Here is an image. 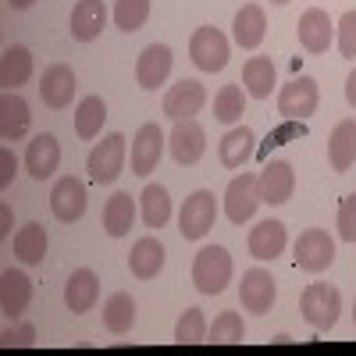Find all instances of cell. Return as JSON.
<instances>
[{
  "label": "cell",
  "mask_w": 356,
  "mask_h": 356,
  "mask_svg": "<svg viewBox=\"0 0 356 356\" xmlns=\"http://www.w3.org/2000/svg\"><path fill=\"white\" fill-rule=\"evenodd\" d=\"M86 182L75 175H65V178H57L54 189H50V211L57 221H65V225H75L82 214H86Z\"/></svg>",
  "instance_id": "cell-9"
},
{
  "label": "cell",
  "mask_w": 356,
  "mask_h": 356,
  "mask_svg": "<svg viewBox=\"0 0 356 356\" xmlns=\"http://www.w3.org/2000/svg\"><path fill=\"white\" fill-rule=\"evenodd\" d=\"M132 324H136V300L129 292H114L104 303V328L111 335H125L132 332Z\"/></svg>",
  "instance_id": "cell-32"
},
{
  "label": "cell",
  "mask_w": 356,
  "mask_h": 356,
  "mask_svg": "<svg viewBox=\"0 0 356 356\" xmlns=\"http://www.w3.org/2000/svg\"><path fill=\"white\" fill-rule=\"evenodd\" d=\"M232 36H235V43H239L243 50H257L264 43V36H267L264 8L260 4H243L239 15H235V22H232Z\"/></svg>",
  "instance_id": "cell-23"
},
{
  "label": "cell",
  "mask_w": 356,
  "mask_h": 356,
  "mask_svg": "<svg viewBox=\"0 0 356 356\" xmlns=\"http://www.w3.org/2000/svg\"><path fill=\"white\" fill-rule=\"evenodd\" d=\"M0 342L4 346H33L36 342V328L29 321H22V324H15V328H8L4 335H0Z\"/></svg>",
  "instance_id": "cell-41"
},
{
  "label": "cell",
  "mask_w": 356,
  "mask_h": 356,
  "mask_svg": "<svg viewBox=\"0 0 356 356\" xmlns=\"http://www.w3.org/2000/svg\"><path fill=\"white\" fill-rule=\"evenodd\" d=\"M207 104V89L203 82L196 79H182L175 82L168 93H164V114L171 118V122H182V118H196Z\"/></svg>",
  "instance_id": "cell-14"
},
{
  "label": "cell",
  "mask_w": 356,
  "mask_h": 356,
  "mask_svg": "<svg viewBox=\"0 0 356 356\" xmlns=\"http://www.w3.org/2000/svg\"><path fill=\"white\" fill-rule=\"evenodd\" d=\"M339 235L346 243H356V193L339 203Z\"/></svg>",
  "instance_id": "cell-40"
},
{
  "label": "cell",
  "mask_w": 356,
  "mask_h": 356,
  "mask_svg": "<svg viewBox=\"0 0 356 356\" xmlns=\"http://www.w3.org/2000/svg\"><path fill=\"white\" fill-rule=\"evenodd\" d=\"M161 157H164V132L157 129V122L139 125V132H136V139H132V150H129V168H132V175L146 178V175L161 164Z\"/></svg>",
  "instance_id": "cell-11"
},
{
  "label": "cell",
  "mask_w": 356,
  "mask_h": 356,
  "mask_svg": "<svg viewBox=\"0 0 356 356\" xmlns=\"http://www.w3.org/2000/svg\"><path fill=\"white\" fill-rule=\"evenodd\" d=\"M275 61L271 57H250V61L243 65V86H246V93L257 97V100H267L271 97V89H275Z\"/></svg>",
  "instance_id": "cell-30"
},
{
  "label": "cell",
  "mask_w": 356,
  "mask_h": 356,
  "mask_svg": "<svg viewBox=\"0 0 356 356\" xmlns=\"http://www.w3.org/2000/svg\"><path fill=\"white\" fill-rule=\"evenodd\" d=\"M214 221H218V200H214V193L211 189L189 193L186 203H182V211H178V232H182V239H189V243L203 239V235L214 228Z\"/></svg>",
  "instance_id": "cell-3"
},
{
  "label": "cell",
  "mask_w": 356,
  "mask_h": 356,
  "mask_svg": "<svg viewBox=\"0 0 356 356\" xmlns=\"http://www.w3.org/2000/svg\"><path fill=\"white\" fill-rule=\"evenodd\" d=\"M29 79H33V54H29V47H8L4 57H0V86L8 93H15Z\"/></svg>",
  "instance_id": "cell-28"
},
{
  "label": "cell",
  "mask_w": 356,
  "mask_h": 356,
  "mask_svg": "<svg viewBox=\"0 0 356 356\" xmlns=\"http://www.w3.org/2000/svg\"><path fill=\"white\" fill-rule=\"evenodd\" d=\"M232 282V257L225 246H203L193 260V285L203 296H218Z\"/></svg>",
  "instance_id": "cell-2"
},
{
  "label": "cell",
  "mask_w": 356,
  "mask_h": 356,
  "mask_svg": "<svg viewBox=\"0 0 356 356\" xmlns=\"http://www.w3.org/2000/svg\"><path fill=\"white\" fill-rule=\"evenodd\" d=\"M207 317H203V310L200 307H189L182 317H178V324H175V342H182V346H196V342H203L207 339Z\"/></svg>",
  "instance_id": "cell-38"
},
{
  "label": "cell",
  "mask_w": 356,
  "mask_h": 356,
  "mask_svg": "<svg viewBox=\"0 0 356 356\" xmlns=\"http://www.w3.org/2000/svg\"><path fill=\"white\" fill-rule=\"evenodd\" d=\"M353 324H356V300H353Z\"/></svg>",
  "instance_id": "cell-47"
},
{
  "label": "cell",
  "mask_w": 356,
  "mask_h": 356,
  "mask_svg": "<svg viewBox=\"0 0 356 356\" xmlns=\"http://www.w3.org/2000/svg\"><path fill=\"white\" fill-rule=\"evenodd\" d=\"M292 260H296V267H300V271H307V275L328 271L332 260H335L332 235L324 232V228H307L300 239H296V246H292Z\"/></svg>",
  "instance_id": "cell-4"
},
{
  "label": "cell",
  "mask_w": 356,
  "mask_h": 356,
  "mask_svg": "<svg viewBox=\"0 0 356 356\" xmlns=\"http://www.w3.org/2000/svg\"><path fill=\"white\" fill-rule=\"evenodd\" d=\"M136 225V200L129 193H114L104 203V232L111 239H125Z\"/></svg>",
  "instance_id": "cell-26"
},
{
  "label": "cell",
  "mask_w": 356,
  "mask_h": 356,
  "mask_svg": "<svg viewBox=\"0 0 356 356\" xmlns=\"http://www.w3.org/2000/svg\"><path fill=\"white\" fill-rule=\"evenodd\" d=\"M246 114V97H243V86H221L218 97H214V118L221 125H235L239 118Z\"/></svg>",
  "instance_id": "cell-35"
},
{
  "label": "cell",
  "mask_w": 356,
  "mask_h": 356,
  "mask_svg": "<svg viewBox=\"0 0 356 356\" xmlns=\"http://www.w3.org/2000/svg\"><path fill=\"white\" fill-rule=\"evenodd\" d=\"M15 171H18V161L11 150H0V189H8L15 182Z\"/></svg>",
  "instance_id": "cell-42"
},
{
  "label": "cell",
  "mask_w": 356,
  "mask_h": 356,
  "mask_svg": "<svg viewBox=\"0 0 356 356\" xmlns=\"http://www.w3.org/2000/svg\"><path fill=\"white\" fill-rule=\"evenodd\" d=\"M278 300V282L271 278V271H264V267H250L239 282V303L246 314H271Z\"/></svg>",
  "instance_id": "cell-8"
},
{
  "label": "cell",
  "mask_w": 356,
  "mask_h": 356,
  "mask_svg": "<svg viewBox=\"0 0 356 356\" xmlns=\"http://www.w3.org/2000/svg\"><path fill=\"white\" fill-rule=\"evenodd\" d=\"M253 143H257V136H253V129H246V125H235L232 132H225V139L218 143L221 164H225V168H243V164L253 157Z\"/></svg>",
  "instance_id": "cell-29"
},
{
  "label": "cell",
  "mask_w": 356,
  "mask_h": 356,
  "mask_svg": "<svg viewBox=\"0 0 356 356\" xmlns=\"http://www.w3.org/2000/svg\"><path fill=\"white\" fill-rule=\"evenodd\" d=\"M168 150H171V157L182 164V168H189V164H196V161L203 157V150H207V132L200 129L196 118H182V122H175V129H171V136H168Z\"/></svg>",
  "instance_id": "cell-13"
},
{
  "label": "cell",
  "mask_w": 356,
  "mask_h": 356,
  "mask_svg": "<svg viewBox=\"0 0 356 356\" xmlns=\"http://www.w3.org/2000/svg\"><path fill=\"white\" fill-rule=\"evenodd\" d=\"M246 246H250V253H253L257 260H275V257H282L285 246H289L285 225L275 221V218L260 221L257 228H250V243H246Z\"/></svg>",
  "instance_id": "cell-22"
},
{
  "label": "cell",
  "mask_w": 356,
  "mask_h": 356,
  "mask_svg": "<svg viewBox=\"0 0 356 356\" xmlns=\"http://www.w3.org/2000/svg\"><path fill=\"white\" fill-rule=\"evenodd\" d=\"M61 168V143H57L50 132H40L25 150V171L36 178V182H47V178Z\"/></svg>",
  "instance_id": "cell-18"
},
{
  "label": "cell",
  "mask_w": 356,
  "mask_h": 356,
  "mask_svg": "<svg viewBox=\"0 0 356 356\" xmlns=\"http://www.w3.org/2000/svg\"><path fill=\"white\" fill-rule=\"evenodd\" d=\"M107 122V104L100 97H82L75 107V136L79 139H97Z\"/></svg>",
  "instance_id": "cell-33"
},
{
  "label": "cell",
  "mask_w": 356,
  "mask_h": 356,
  "mask_svg": "<svg viewBox=\"0 0 356 356\" xmlns=\"http://www.w3.org/2000/svg\"><path fill=\"white\" fill-rule=\"evenodd\" d=\"M171 65H175V57H171V47H168V43L143 47V54L136 57V82H139L143 89H157V86L168 82Z\"/></svg>",
  "instance_id": "cell-15"
},
{
  "label": "cell",
  "mask_w": 356,
  "mask_h": 356,
  "mask_svg": "<svg viewBox=\"0 0 356 356\" xmlns=\"http://www.w3.org/2000/svg\"><path fill=\"white\" fill-rule=\"evenodd\" d=\"M300 314H303V321L310 324L314 332L335 328V321H339V314H342V296H339V289L328 285V282L307 285L303 296H300Z\"/></svg>",
  "instance_id": "cell-1"
},
{
  "label": "cell",
  "mask_w": 356,
  "mask_h": 356,
  "mask_svg": "<svg viewBox=\"0 0 356 356\" xmlns=\"http://www.w3.org/2000/svg\"><path fill=\"white\" fill-rule=\"evenodd\" d=\"M40 97H43V104L54 107V111L72 107V97H75V72H72L68 65H50V68H43Z\"/></svg>",
  "instance_id": "cell-19"
},
{
  "label": "cell",
  "mask_w": 356,
  "mask_h": 356,
  "mask_svg": "<svg viewBox=\"0 0 356 356\" xmlns=\"http://www.w3.org/2000/svg\"><path fill=\"white\" fill-rule=\"evenodd\" d=\"M161 267H164V243L154 239V235H143L129 253V271L139 282H150V278L161 275Z\"/></svg>",
  "instance_id": "cell-24"
},
{
  "label": "cell",
  "mask_w": 356,
  "mask_h": 356,
  "mask_svg": "<svg viewBox=\"0 0 356 356\" xmlns=\"http://www.w3.org/2000/svg\"><path fill=\"white\" fill-rule=\"evenodd\" d=\"M257 193H260V203L267 207H282L292 200L296 193V171L289 161H267L260 171H257Z\"/></svg>",
  "instance_id": "cell-7"
},
{
  "label": "cell",
  "mask_w": 356,
  "mask_h": 356,
  "mask_svg": "<svg viewBox=\"0 0 356 356\" xmlns=\"http://www.w3.org/2000/svg\"><path fill=\"white\" fill-rule=\"evenodd\" d=\"M346 104L356 107V68H353V75L346 79Z\"/></svg>",
  "instance_id": "cell-44"
},
{
  "label": "cell",
  "mask_w": 356,
  "mask_h": 356,
  "mask_svg": "<svg viewBox=\"0 0 356 356\" xmlns=\"http://www.w3.org/2000/svg\"><path fill=\"white\" fill-rule=\"evenodd\" d=\"M207 339L218 342V346L243 342V339H246V324H243V317L235 314V310H225V314L214 317V324H211V332H207Z\"/></svg>",
  "instance_id": "cell-37"
},
{
  "label": "cell",
  "mask_w": 356,
  "mask_h": 356,
  "mask_svg": "<svg viewBox=\"0 0 356 356\" xmlns=\"http://www.w3.org/2000/svg\"><path fill=\"white\" fill-rule=\"evenodd\" d=\"M104 25H107V8H104V0H79V4L72 8V40L79 43H93L100 33H104Z\"/></svg>",
  "instance_id": "cell-21"
},
{
  "label": "cell",
  "mask_w": 356,
  "mask_h": 356,
  "mask_svg": "<svg viewBox=\"0 0 356 356\" xmlns=\"http://www.w3.org/2000/svg\"><path fill=\"white\" fill-rule=\"evenodd\" d=\"M139 211H143V225L146 228H164L171 221V196L164 186L150 182L139 196Z\"/></svg>",
  "instance_id": "cell-31"
},
{
  "label": "cell",
  "mask_w": 356,
  "mask_h": 356,
  "mask_svg": "<svg viewBox=\"0 0 356 356\" xmlns=\"http://www.w3.org/2000/svg\"><path fill=\"white\" fill-rule=\"evenodd\" d=\"M296 33H300V43H303L307 54H328V47H332V40H335V22L328 18V11L307 8V11L300 15Z\"/></svg>",
  "instance_id": "cell-16"
},
{
  "label": "cell",
  "mask_w": 356,
  "mask_h": 356,
  "mask_svg": "<svg viewBox=\"0 0 356 356\" xmlns=\"http://www.w3.org/2000/svg\"><path fill=\"white\" fill-rule=\"evenodd\" d=\"M86 171H89V178H93V182L111 186L114 178L125 171V136H122V132L104 136V139L93 146V154H89Z\"/></svg>",
  "instance_id": "cell-6"
},
{
  "label": "cell",
  "mask_w": 356,
  "mask_h": 356,
  "mask_svg": "<svg viewBox=\"0 0 356 356\" xmlns=\"http://www.w3.org/2000/svg\"><path fill=\"white\" fill-rule=\"evenodd\" d=\"M100 300V278L97 271H89V267H79L72 271V278L65 282V307L72 314H89Z\"/></svg>",
  "instance_id": "cell-20"
},
{
  "label": "cell",
  "mask_w": 356,
  "mask_h": 356,
  "mask_svg": "<svg viewBox=\"0 0 356 356\" xmlns=\"http://www.w3.org/2000/svg\"><path fill=\"white\" fill-rule=\"evenodd\" d=\"M150 18V0H114V25L122 33H139Z\"/></svg>",
  "instance_id": "cell-36"
},
{
  "label": "cell",
  "mask_w": 356,
  "mask_h": 356,
  "mask_svg": "<svg viewBox=\"0 0 356 356\" xmlns=\"http://www.w3.org/2000/svg\"><path fill=\"white\" fill-rule=\"evenodd\" d=\"M335 36H339V54L342 57H356V11H346L339 18Z\"/></svg>",
  "instance_id": "cell-39"
},
{
  "label": "cell",
  "mask_w": 356,
  "mask_h": 356,
  "mask_svg": "<svg viewBox=\"0 0 356 356\" xmlns=\"http://www.w3.org/2000/svg\"><path fill=\"white\" fill-rule=\"evenodd\" d=\"M15 257L22 264H43V257H47V228L40 221H29L25 228H18V235H15Z\"/></svg>",
  "instance_id": "cell-34"
},
{
  "label": "cell",
  "mask_w": 356,
  "mask_h": 356,
  "mask_svg": "<svg viewBox=\"0 0 356 356\" xmlns=\"http://www.w3.org/2000/svg\"><path fill=\"white\" fill-rule=\"evenodd\" d=\"M257 207H260V193H257V175L243 171V175H235L228 189H225V214L232 225H243L257 214Z\"/></svg>",
  "instance_id": "cell-12"
},
{
  "label": "cell",
  "mask_w": 356,
  "mask_h": 356,
  "mask_svg": "<svg viewBox=\"0 0 356 356\" xmlns=\"http://www.w3.org/2000/svg\"><path fill=\"white\" fill-rule=\"evenodd\" d=\"M33 4H36V0H8V8H15V11H29Z\"/></svg>",
  "instance_id": "cell-45"
},
{
  "label": "cell",
  "mask_w": 356,
  "mask_h": 356,
  "mask_svg": "<svg viewBox=\"0 0 356 356\" xmlns=\"http://www.w3.org/2000/svg\"><path fill=\"white\" fill-rule=\"evenodd\" d=\"M29 300H33V278H29L25 271L8 267V271L0 275V314H4L8 321H18L25 314Z\"/></svg>",
  "instance_id": "cell-17"
},
{
  "label": "cell",
  "mask_w": 356,
  "mask_h": 356,
  "mask_svg": "<svg viewBox=\"0 0 356 356\" xmlns=\"http://www.w3.org/2000/svg\"><path fill=\"white\" fill-rule=\"evenodd\" d=\"M328 161H332V171H349L356 164V122H339L332 129V139H328Z\"/></svg>",
  "instance_id": "cell-27"
},
{
  "label": "cell",
  "mask_w": 356,
  "mask_h": 356,
  "mask_svg": "<svg viewBox=\"0 0 356 356\" xmlns=\"http://www.w3.org/2000/svg\"><path fill=\"white\" fill-rule=\"evenodd\" d=\"M321 104V89L310 75H300L292 79L289 86L278 89V114L292 118V122H300V118H310Z\"/></svg>",
  "instance_id": "cell-10"
},
{
  "label": "cell",
  "mask_w": 356,
  "mask_h": 356,
  "mask_svg": "<svg viewBox=\"0 0 356 356\" xmlns=\"http://www.w3.org/2000/svg\"><path fill=\"white\" fill-rule=\"evenodd\" d=\"M8 235H11V207L4 203L0 207V239H8Z\"/></svg>",
  "instance_id": "cell-43"
},
{
  "label": "cell",
  "mask_w": 356,
  "mask_h": 356,
  "mask_svg": "<svg viewBox=\"0 0 356 356\" xmlns=\"http://www.w3.org/2000/svg\"><path fill=\"white\" fill-rule=\"evenodd\" d=\"M189 57H193V65L200 68V72H221L225 65H228V57H232V43L225 40V33L221 29H214V25H200L196 33H193V40H189Z\"/></svg>",
  "instance_id": "cell-5"
},
{
  "label": "cell",
  "mask_w": 356,
  "mask_h": 356,
  "mask_svg": "<svg viewBox=\"0 0 356 356\" xmlns=\"http://www.w3.org/2000/svg\"><path fill=\"white\" fill-rule=\"evenodd\" d=\"M271 4H278V8H285V4H289V0H271Z\"/></svg>",
  "instance_id": "cell-46"
},
{
  "label": "cell",
  "mask_w": 356,
  "mask_h": 356,
  "mask_svg": "<svg viewBox=\"0 0 356 356\" xmlns=\"http://www.w3.org/2000/svg\"><path fill=\"white\" fill-rule=\"evenodd\" d=\"M29 122H33V114H29L25 97H18V93L0 97V136H4L8 143H18L29 132Z\"/></svg>",
  "instance_id": "cell-25"
}]
</instances>
